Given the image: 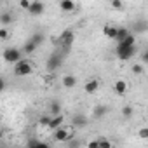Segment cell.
<instances>
[{
    "label": "cell",
    "instance_id": "33",
    "mask_svg": "<svg viewBox=\"0 0 148 148\" xmlns=\"http://www.w3.org/2000/svg\"><path fill=\"white\" fill-rule=\"evenodd\" d=\"M4 2H5V0H4Z\"/></svg>",
    "mask_w": 148,
    "mask_h": 148
},
{
    "label": "cell",
    "instance_id": "4",
    "mask_svg": "<svg viewBox=\"0 0 148 148\" xmlns=\"http://www.w3.org/2000/svg\"><path fill=\"white\" fill-rule=\"evenodd\" d=\"M52 138H54V141H58V143H66V141H70L71 138H73V134L66 129V127H58V129H54L52 131Z\"/></svg>",
    "mask_w": 148,
    "mask_h": 148
},
{
    "label": "cell",
    "instance_id": "5",
    "mask_svg": "<svg viewBox=\"0 0 148 148\" xmlns=\"http://www.w3.org/2000/svg\"><path fill=\"white\" fill-rule=\"evenodd\" d=\"M19 59H23V56H21V51H19V49L11 47V49H5V51H4V61H5V63L16 64Z\"/></svg>",
    "mask_w": 148,
    "mask_h": 148
},
{
    "label": "cell",
    "instance_id": "2",
    "mask_svg": "<svg viewBox=\"0 0 148 148\" xmlns=\"http://www.w3.org/2000/svg\"><path fill=\"white\" fill-rule=\"evenodd\" d=\"M117 58L119 59H122V61H127V59H131L134 54H136V45H129V44H125V42H119V45H117Z\"/></svg>",
    "mask_w": 148,
    "mask_h": 148
},
{
    "label": "cell",
    "instance_id": "24",
    "mask_svg": "<svg viewBox=\"0 0 148 148\" xmlns=\"http://www.w3.org/2000/svg\"><path fill=\"white\" fill-rule=\"evenodd\" d=\"M30 38H32V40H33V42H37V44H38V45H40V44H42V42H44V35H42V33H33V35H32V37H30Z\"/></svg>",
    "mask_w": 148,
    "mask_h": 148
},
{
    "label": "cell",
    "instance_id": "13",
    "mask_svg": "<svg viewBox=\"0 0 148 148\" xmlns=\"http://www.w3.org/2000/svg\"><path fill=\"white\" fill-rule=\"evenodd\" d=\"M61 82H63V86L66 87V89H73L77 86V79L73 77V75H64L63 79H61Z\"/></svg>",
    "mask_w": 148,
    "mask_h": 148
},
{
    "label": "cell",
    "instance_id": "28",
    "mask_svg": "<svg viewBox=\"0 0 148 148\" xmlns=\"http://www.w3.org/2000/svg\"><path fill=\"white\" fill-rule=\"evenodd\" d=\"M0 38H2V40H7V38H9V32H7L5 26L0 28Z\"/></svg>",
    "mask_w": 148,
    "mask_h": 148
},
{
    "label": "cell",
    "instance_id": "25",
    "mask_svg": "<svg viewBox=\"0 0 148 148\" xmlns=\"http://www.w3.org/2000/svg\"><path fill=\"white\" fill-rule=\"evenodd\" d=\"M122 42H125V44H129V45H136V37H134L132 33H129V35H127Z\"/></svg>",
    "mask_w": 148,
    "mask_h": 148
},
{
    "label": "cell",
    "instance_id": "17",
    "mask_svg": "<svg viewBox=\"0 0 148 148\" xmlns=\"http://www.w3.org/2000/svg\"><path fill=\"white\" fill-rule=\"evenodd\" d=\"M0 23H2V26H9L12 23V14L11 12H2L0 14Z\"/></svg>",
    "mask_w": 148,
    "mask_h": 148
},
{
    "label": "cell",
    "instance_id": "27",
    "mask_svg": "<svg viewBox=\"0 0 148 148\" xmlns=\"http://www.w3.org/2000/svg\"><path fill=\"white\" fill-rule=\"evenodd\" d=\"M32 2H33V0H19V7L25 9V11H28L30 5H32Z\"/></svg>",
    "mask_w": 148,
    "mask_h": 148
},
{
    "label": "cell",
    "instance_id": "29",
    "mask_svg": "<svg viewBox=\"0 0 148 148\" xmlns=\"http://www.w3.org/2000/svg\"><path fill=\"white\" fill-rule=\"evenodd\" d=\"M98 145L99 146H112V141H108L106 138H98Z\"/></svg>",
    "mask_w": 148,
    "mask_h": 148
},
{
    "label": "cell",
    "instance_id": "18",
    "mask_svg": "<svg viewBox=\"0 0 148 148\" xmlns=\"http://www.w3.org/2000/svg\"><path fill=\"white\" fill-rule=\"evenodd\" d=\"M129 33H131V32H129L125 26H120V28H119V35H117V42H122Z\"/></svg>",
    "mask_w": 148,
    "mask_h": 148
},
{
    "label": "cell",
    "instance_id": "16",
    "mask_svg": "<svg viewBox=\"0 0 148 148\" xmlns=\"http://www.w3.org/2000/svg\"><path fill=\"white\" fill-rule=\"evenodd\" d=\"M106 113H108V108H106L105 105H98V106L94 108V117H96V119H103Z\"/></svg>",
    "mask_w": 148,
    "mask_h": 148
},
{
    "label": "cell",
    "instance_id": "9",
    "mask_svg": "<svg viewBox=\"0 0 148 148\" xmlns=\"http://www.w3.org/2000/svg\"><path fill=\"white\" fill-rule=\"evenodd\" d=\"M98 89H99V80H98V79H89V80L84 84L86 94H94V92H98Z\"/></svg>",
    "mask_w": 148,
    "mask_h": 148
},
{
    "label": "cell",
    "instance_id": "1",
    "mask_svg": "<svg viewBox=\"0 0 148 148\" xmlns=\"http://www.w3.org/2000/svg\"><path fill=\"white\" fill-rule=\"evenodd\" d=\"M33 71V63L30 59H19L14 64V75L16 77H28Z\"/></svg>",
    "mask_w": 148,
    "mask_h": 148
},
{
    "label": "cell",
    "instance_id": "8",
    "mask_svg": "<svg viewBox=\"0 0 148 148\" xmlns=\"http://www.w3.org/2000/svg\"><path fill=\"white\" fill-rule=\"evenodd\" d=\"M113 92H115L117 96H125V92H127V82H125L124 79L115 80V82H113Z\"/></svg>",
    "mask_w": 148,
    "mask_h": 148
},
{
    "label": "cell",
    "instance_id": "21",
    "mask_svg": "<svg viewBox=\"0 0 148 148\" xmlns=\"http://www.w3.org/2000/svg\"><path fill=\"white\" fill-rule=\"evenodd\" d=\"M49 112H51V115H58V113H61V105L59 103H51V108H49Z\"/></svg>",
    "mask_w": 148,
    "mask_h": 148
},
{
    "label": "cell",
    "instance_id": "19",
    "mask_svg": "<svg viewBox=\"0 0 148 148\" xmlns=\"http://www.w3.org/2000/svg\"><path fill=\"white\" fill-rule=\"evenodd\" d=\"M51 119H52V115H40V117H38V124H40L42 127H49Z\"/></svg>",
    "mask_w": 148,
    "mask_h": 148
},
{
    "label": "cell",
    "instance_id": "22",
    "mask_svg": "<svg viewBox=\"0 0 148 148\" xmlns=\"http://www.w3.org/2000/svg\"><path fill=\"white\" fill-rule=\"evenodd\" d=\"M132 113H134V108H132V106L125 105V106L122 108V115H124L125 119H131V117H132Z\"/></svg>",
    "mask_w": 148,
    "mask_h": 148
},
{
    "label": "cell",
    "instance_id": "23",
    "mask_svg": "<svg viewBox=\"0 0 148 148\" xmlns=\"http://www.w3.org/2000/svg\"><path fill=\"white\" fill-rule=\"evenodd\" d=\"M132 73H134V75H141V73H143V64H139V63H136V64H132Z\"/></svg>",
    "mask_w": 148,
    "mask_h": 148
},
{
    "label": "cell",
    "instance_id": "6",
    "mask_svg": "<svg viewBox=\"0 0 148 148\" xmlns=\"http://www.w3.org/2000/svg\"><path fill=\"white\" fill-rule=\"evenodd\" d=\"M61 63H63V54L52 52V54L49 56V59H47V70H49V71H56V70L61 66Z\"/></svg>",
    "mask_w": 148,
    "mask_h": 148
},
{
    "label": "cell",
    "instance_id": "10",
    "mask_svg": "<svg viewBox=\"0 0 148 148\" xmlns=\"http://www.w3.org/2000/svg\"><path fill=\"white\" fill-rule=\"evenodd\" d=\"M103 35L106 38H113L117 40V35H119V26H113V25H105L103 26Z\"/></svg>",
    "mask_w": 148,
    "mask_h": 148
},
{
    "label": "cell",
    "instance_id": "12",
    "mask_svg": "<svg viewBox=\"0 0 148 148\" xmlns=\"http://www.w3.org/2000/svg\"><path fill=\"white\" fill-rule=\"evenodd\" d=\"M59 9L63 12H71L75 11V2L73 0H59Z\"/></svg>",
    "mask_w": 148,
    "mask_h": 148
},
{
    "label": "cell",
    "instance_id": "11",
    "mask_svg": "<svg viewBox=\"0 0 148 148\" xmlns=\"http://www.w3.org/2000/svg\"><path fill=\"white\" fill-rule=\"evenodd\" d=\"M63 122H64V115H63V113L52 115V119H51V122H49V129H51V131H54V129L61 127V125H63Z\"/></svg>",
    "mask_w": 148,
    "mask_h": 148
},
{
    "label": "cell",
    "instance_id": "30",
    "mask_svg": "<svg viewBox=\"0 0 148 148\" xmlns=\"http://www.w3.org/2000/svg\"><path fill=\"white\" fill-rule=\"evenodd\" d=\"M28 146H42V148H44V146H47V145L42 143V141H37V139H30V141H28Z\"/></svg>",
    "mask_w": 148,
    "mask_h": 148
},
{
    "label": "cell",
    "instance_id": "3",
    "mask_svg": "<svg viewBox=\"0 0 148 148\" xmlns=\"http://www.w3.org/2000/svg\"><path fill=\"white\" fill-rule=\"evenodd\" d=\"M73 40H75V35H73V32H71V30H64V32L59 35L58 42H59V45H61V49H63V54L70 52Z\"/></svg>",
    "mask_w": 148,
    "mask_h": 148
},
{
    "label": "cell",
    "instance_id": "20",
    "mask_svg": "<svg viewBox=\"0 0 148 148\" xmlns=\"http://www.w3.org/2000/svg\"><path fill=\"white\" fill-rule=\"evenodd\" d=\"M110 5H112L113 11H122V9H124L122 0H110Z\"/></svg>",
    "mask_w": 148,
    "mask_h": 148
},
{
    "label": "cell",
    "instance_id": "7",
    "mask_svg": "<svg viewBox=\"0 0 148 148\" xmlns=\"http://www.w3.org/2000/svg\"><path fill=\"white\" fill-rule=\"evenodd\" d=\"M44 11H45V4L42 2V0H33L32 5H30V9H28V12L32 16H42Z\"/></svg>",
    "mask_w": 148,
    "mask_h": 148
},
{
    "label": "cell",
    "instance_id": "15",
    "mask_svg": "<svg viewBox=\"0 0 148 148\" xmlns=\"http://www.w3.org/2000/svg\"><path fill=\"white\" fill-rule=\"evenodd\" d=\"M37 47H38V44H37V42H33L32 38H28V40L25 42V47H23V51H25L26 54H32V52H35V51H37Z\"/></svg>",
    "mask_w": 148,
    "mask_h": 148
},
{
    "label": "cell",
    "instance_id": "26",
    "mask_svg": "<svg viewBox=\"0 0 148 148\" xmlns=\"http://www.w3.org/2000/svg\"><path fill=\"white\" fill-rule=\"evenodd\" d=\"M138 136H139L141 139H148V127H139Z\"/></svg>",
    "mask_w": 148,
    "mask_h": 148
},
{
    "label": "cell",
    "instance_id": "31",
    "mask_svg": "<svg viewBox=\"0 0 148 148\" xmlns=\"http://www.w3.org/2000/svg\"><path fill=\"white\" fill-rule=\"evenodd\" d=\"M141 61H143L145 64H148V51H143V52H141Z\"/></svg>",
    "mask_w": 148,
    "mask_h": 148
},
{
    "label": "cell",
    "instance_id": "32",
    "mask_svg": "<svg viewBox=\"0 0 148 148\" xmlns=\"http://www.w3.org/2000/svg\"><path fill=\"white\" fill-rule=\"evenodd\" d=\"M87 146H89V148H96V146L99 148V145H98V139H92V141H89V143H87Z\"/></svg>",
    "mask_w": 148,
    "mask_h": 148
},
{
    "label": "cell",
    "instance_id": "14",
    "mask_svg": "<svg viewBox=\"0 0 148 148\" xmlns=\"http://www.w3.org/2000/svg\"><path fill=\"white\" fill-rule=\"evenodd\" d=\"M71 124L75 125V127H84V125H87V119H86V115H82V113H77V115H73V120H71Z\"/></svg>",
    "mask_w": 148,
    "mask_h": 148
}]
</instances>
